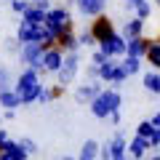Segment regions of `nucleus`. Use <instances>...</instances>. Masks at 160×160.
I'll use <instances>...</instances> for the list:
<instances>
[{
    "instance_id": "f257e3e1",
    "label": "nucleus",
    "mask_w": 160,
    "mask_h": 160,
    "mask_svg": "<svg viewBox=\"0 0 160 160\" xmlns=\"http://www.w3.org/2000/svg\"><path fill=\"white\" fill-rule=\"evenodd\" d=\"M40 88H43V83H40V72H38V69H32V67H24L22 75L16 78L13 91L19 93L22 104H35V102H38Z\"/></svg>"
},
{
    "instance_id": "f03ea898",
    "label": "nucleus",
    "mask_w": 160,
    "mask_h": 160,
    "mask_svg": "<svg viewBox=\"0 0 160 160\" xmlns=\"http://www.w3.org/2000/svg\"><path fill=\"white\" fill-rule=\"evenodd\" d=\"M88 107H91V115H93V118L107 120L112 112H118V109L123 107V96H120L118 88H104V91L99 93V96L93 99Z\"/></svg>"
},
{
    "instance_id": "7ed1b4c3",
    "label": "nucleus",
    "mask_w": 160,
    "mask_h": 160,
    "mask_svg": "<svg viewBox=\"0 0 160 160\" xmlns=\"http://www.w3.org/2000/svg\"><path fill=\"white\" fill-rule=\"evenodd\" d=\"M99 80L120 91V86L126 83V72H123V67H120V62H115V59H107V62L99 67Z\"/></svg>"
},
{
    "instance_id": "20e7f679",
    "label": "nucleus",
    "mask_w": 160,
    "mask_h": 160,
    "mask_svg": "<svg viewBox=\"0 0 160 160\" xmlns=\"http://www.w3.org/2000/svg\"><path fill=\"white\" fill-rule=\"evenodd\" d=\"M43 51H46V48L40 46V43H24V46L19 48V62L40 72V69H43Z\"/></svg>"
},
{
    "instance_id": "39448f33",
    "label": "nucleus",
    "mask_w": 160,
    "mask_h": 160,
    "mask_svg": "<svg viewBox=\"0 0 160 160\" xmlns=\"http://www.w3.org/2000/svg\"><path fill=\"white\" fill-rule=\"evenodd\" d=\"M46 27L51 29L53 35L64 32V29L72 27V19H69V11L67 8H51V11L46 13Z\"/></svg>"
},
{
    "instance_id": "423d86ee",
    "label": "nucleus",
    "mask_w": 160,
    "mask_h": 160,
    "mask_svg": "<svg viewBox=\"0 0 160 160\" xmlns=\"http://www.w3.org/2000/svg\"><path fill=\"white\" fill-rule=\"evenodd\" d=\"M78 72H80V56H78V51H75V53H67V56H64L62 69L56 72L59 86H69V83L78 78Z\"/></svg>"
},
{
    "instance_id": "0eeeda50",
    "label": "nucleus",
    "mask_w": 160,
    "mask_h": 160,
    "mask_svg": "<svg viewBox=\"0 0 160 160\" xmlns=\"http://www.w3.org/2000/svg\"><path fill=\"white\" fill-rule=\"evenodd\" d=\"M99 51H102L107 59L126 56V51H128V43H126V38H123V35H118V32H115L112 38H107V40H102V43H99Z\"/></svg>"
},
{
    "instance_id": "6e6552de",
    "label": "nucleus",
    "mask_w": 160,
    "mask_h": 160,
    "mask_svg": "<svg viewBox=\"0 0 160 160\" xmlns=\"http://www.w3.org/2000/svg\"><path fill=\"white\" fill-rule=\"evenodd\" d=\"M102 91H104L102 80H88V83L78 86V91H75V102H78V104H91Z\"/></svg>"
},
{
    "instance_id": "1a4fd4ad",
    "label": "nucleus",
    "mask_w": 160,
    "mask_h": 160,
    "mask_svg": "<svg viewBox=\"0 0 160 160\" xmlns=\"http://www.w3.org/2000/svg\"><path fill=\"white\" fill-rule=\"evenodd\" d=\"M109 152H112V160H128V139L123 131H115L112 139H109Z\"/></svg>"
},
{
    "instance_id": "9d476101",
    "label": "nucleus",
    "mask_w": 160,
    "mask_h": 160,
    "mask_svg": "<svg viewBox=\"0 0 160 160\" xmlns=\"http://www.w3.org/2000/svg\"><path fill=\"white\" fill-rule=\"evenodd\" d=\"M91 35L96 38V43H102V40L112 38V35H115L112 19H109V16H96V22L91 24Z\"/></svg>"
},
{
    "instance_id": "9b49d317",
    "label": "nucleus",
    "mask_w": 160,
    "mask_h": 160,
    "mask_svg": "<svg viewBox=\"0 0 160 160\" xmlns=\"http://www.w3.org/2000/svg\"><path fill=\"white\" fill-rule=\"evenodd\" d=\"M64 64V53L59 48H46L43 51V72H53L56 75Z\"/></svg>"
},
{
    "instance_id": "f8f14e48",
    "label": "nucleus",
    "mask_w": 160,
    "mask_h": 160,
    "mask_svg": "<svg viewBox=\"0 0 160 160\" xmlns=\"http://www.w3.org/2000/svg\"><path fill=\"white\" fill-rule=\"evenodd\" d=\"M27 158H29V155L19 147L16 139H8V142L0 147V160H27Z\"/></svg>"
},
{
    "instance_id": "ddd939ff",
    "label": "nucleus",
    "mask_w": 160,
    "mask_h": 160,
    "mask_svg": "<svg viewBox=\"0 0 160 160\" xmlns=\"http://www.w3.org/2000/svg\"><path fill=\"white\" fill-rule=\"evenodd\" d=\"M149 139H142V136H133L131 142H128V158H133V160H144L149 155Z\"/></svg>"
},
{
    "instance_id": "4468645a",
    "label": "nucleus",
    "mask_w": 160,
    "mask_h": 160,
    "mask_svg": "<svg viewBox=\"0 0 160 160\" xmlns=\"http://www.w3.org/2000/svg\"><path fill=\"white\" fill-rule=\"evenodd\" d=\"M75 6H78V11L83 16H102L107 0H75Z\"/></svg>"
},
{
    "instance_id": "2eb2a0df",
    "label": "nucleus",
    "mask_w": 160,
    "mask_h": 160,
    "mask_svg": "<svg viewBox=\"0 0 160 160\" xmlns=\"http://www.w3.org/2000/svg\"><path fill=\"white\" fill-rule=\"evenodd\" d=\"M56 48H59V51H67V53H75L80 48L78 46V35H72V27L56 35Z\"/></svg>"
},
{
    "instance_id": "dca6fc26",
    "label": "nucleus",
    "mask_w": 160,
    "mask_h": 160,
    "mask_svg": "<svg viewBox=\"0 0 160 160\" xmlns=\"http://www.w3.org/2000/svg\"><path fill=\"white\" fill-rule=\"evenodd\" d=\"M126 43H128L126 56H136V59H142L144 53H147V46H149L147 38H133V40H126Z\"/></svg>"
},
{
    "instance_id": "f3484780",
    "label": "nucleus",
    "mask_w": 160,
    "mask_h": 160,
    "mask_svg": "<svg viewBox=\"0 0 160 160\" xmlns=\"http://www.w3.org/2000/svg\"><path fill=\"white\" fill-rule=\"evenodd\" d=\"M142 29H144V22L142 19H128L126 24H123V38L126 40H133V38H142Z\"/></svg>"
},
{
    "instance_id": "a211bd4d",
    "label": "nucleus",
    "mask_w": 160,
    "mask_h": 160,
    "mask_svg": "<svg viewBox=\"0 0 160 160\" xmlns=\"http://www.w3.org/2000/svg\"><path fill=\"white\" fill-rule=\"evenodd\" d=\"M62 93H64V86H53V88L43 86V88H40V93H38V104H51L53 99H59Z\"/></svg>"
},
{
    "instance_id": "6ab92c4d",
    "label": "nucleus",
    "mask_w": 160,
    "mask_h": 160,
    "mask_svg": "<svg viewBox=\"0 0 160 160\" xmlns=\"http://www.w3.org/2000/svg\"><path fill=\"white\" fill-rule=\"evenodd\" d=\"M78 160H99V142L96 139H86V144L80 147Z\"/></svg>"
},
{
    "instance_id": "aec40b11",
    "label": "nucleus",
    "mask_w": 160,
    "mask_h": 160,
    "mask_svg": "<svg viewBox=\"0 0 160 160\" xmlns=\"http://www.w3.org/2000/svg\"><path fill=\"white\" fill-rule=\"evenodd\" d=\"M0 107H3V109H16V107H22V99H19V93L13 91V88H8V91H0Z\"/></svg>"
},
{
    "instance_id": "412c9836",
    "label": "nucleus",
    "mask_w": 160,
    "mask_h": 160,
    "mask_svg": "<svg viewBox=\"0 0 160 160\" xmlns=\"http://www.w3.org/2000/svg\"><path fill=\"white\" fill-rule=\"evenodd\" d=\"M142 86L147 88L149 93H160V72H144Z\"/></svg>"
},
{
    "instance_id": "4be33fe9",
    "label": "nucleus",
    "mask_w": 160,
    "mask_h": 160,
    "mask_svg": "<svg viewBox=\"0 0 160 160\" xmlns=\"http://www.w3.org/2000/svg\"><path fill=\"white\" fill-rule=\"evenodd\" d=\"M120 67H123V72H126V78H131V75H136L139 69H142V59H136V56H123Z\"/></svg>"
},
{
    "instance_id": "5701e85b",
    "label": "nucleus",
    "mask_w": 160,
    "mask_h": 160,
    "mask_svg": "<svg viewBox=\"0 0 160 160\" xmlns=\"http://www.w3.org/2000/svg\"><path fill=\"white\" fill-rule=\"evenodd\" d=\"M144 59H147V62L152 64L155 69H160V46L155 43V40H149V46H147V53H144Z\"/></svg>"
},
{
    "instance_id": "b1692460",
    "label": "nucleus",
    "mask_w": 160,
    "mask_h": 160,
    "mask_svg": "<svg viewBox=\"0 0 160 160\" xmlns=\"http://www.w3.org/2000/svg\"><path fill=\"white\" fill-rule=\"evenodd\" d=\"M78 46L80 48H93L96 46V38L91 35V29H83V32L78 35Z\"/></svg>"
},
{
    "instance_id": "393cba45",
    "label": "nucleus",
    "mask_w": 160,
    "mask_h": 160,
    "mask_svg": "<svg viewBox=\"0 0 160 160\" xmlns=\"http://www.w3.org/2000/svg\"><path fill=\"white\" fill-rule=\"evenodd\" d=\"M152 133H155V126L149 123V120H142V123L136 126V136H142V139H149Z\"/></svg>"
},
{
    "instance_id": "a878e982",
    "label": "nucleus",
    "mask_w": 160,
    "mask_h": 160,
    "mask_svg": "<svg viewBox=\"0 0 160 160\" xmlns=\"http://www.w3.org/2000/svg\"><path fill=\"white\" fill-rule=\"evenodd\" d=\"M16 142H19V147H22L27 155H35V152H38V144H35V139H29V136H22V139H16Z\"/></svg>"
},
{
    "instance_id": "bb28decb",
    "label": "nucleus",
    "mask_w": 160,
    "mask_h": 160,
    "mask_svg": "<svg viewBox=\"0 0 160 160\" xmlns=\"http://www.w3.org/2000/svg\"><path fill=\"white\" fill-rule=\"evenodd\" d=\"M149 13H152V6H149L147 0H142V3L136 6V19H142V22H144V19H149Z\"/></svg>"
},
{
    "instance_id": "cd10ccee",
    "label": "nucleus",
    "mask_w": 160,
    "mask_h": 160,
    "mask_svg": "<svg viewBox=\"0 0 160 160\" xmlns=\"http://www.w3.org/2000/svg\"><path fill=\"white\" fill-rule=\"evenodd\" d=\"M11 88V72L6 67H0V91H8Z\"/></svg>"
},
{
    "instance_id": "c85d7f7f",
    "label": "nucleus",
    "mask_w": 160,
    "mask_h": 160,
    "mask_svg": "<svg viewBox=\"0 0 160 160\" xmlns=\"http://www.w3.org/2000/svg\"><path fill=\"white\" fill-rule=\"evenodd\" d=\"M99 160H112V152H109V142L99 144Z\"/></svg>"
},
{
    "instance_id": "c756f323",
    "label": "nucleus",
    "mask_w": 160,
    "mask_h": 160,
    "mask_svg": "<svg viewBox=\"0 0 160 160\" xmlns=\"http://www.w3.org/2000/svg\"><path fill=\"white\" fill-rule=\"evenodd\" d=\"M11 8H13V11H16V13H22V16H24V13H27V3H24V0H11Z\"/></svg>"
},
{
    "instance_id": "7c9ffc66",
    "label": "nucleus",
    "mask_w": 160,
    "mask_h": 160,
    "mask_svg": "<svg viewBox=\"0 0 160 160\" xmlns=\"http://www.w3.org/2000/svg\"><path fill=\"white\" fill-rule=\"evenodd\" d=\"M104 62H107V56H104L102 51H96V53H93V59H91V64H96V67H102Z\"/></svg>"
},
{
    "instance_id": "2f4dec72",
    "label": "nucleus",
    "mask_w": 160,
    "mask_h": 160,
    "mask_svg": "<svg viewBox=\"0 0 160 160\" xmlns=\"http://www.w3.org/2000/svg\"><path fill=\"white\" fill-rule=\"evenodd\" d=\"M109 123H112V126H120V120H123V112H120V109H118V112H112V115H109Z\"/></svg>"
},
{
    "instance_id": "473e14b6",
    "label": "nucleus",
    "mask_w": 160,
    "mask_h": 160,
    "mask_svg": "<svg viewBox=\"0 0 160 160\" xmlns=\"http://www.w3.org/2000/svg\"><path fill=\"white\" fill-rule=\"evenodd\" d=\"M149 147H160V131L155 128V133L149 136Z\"/></svg>"
},
{
    "instance_id": "72a5a7b5",
    "label": "nucleus",
    "mask_w": 160,
    "mask_h": 160,
    "mask_svg": "<svg viewBox=\"0 0 160 160\" xmlns=\"http://www.w3.org/2000/svg\"><path fill=\"white\" fill-rule=\"evenodd\" d=\"M149 123H152V126H155V128L160 131V109H158V112L152 115V118H149Z\"/></svg>"
},
{
    "instance_id": "f704fd0d",
    "label": "nucleus",
    "mask_w": 160,
    "mask_h": 160,
    "mask_svg": "<svg viewBox=\"0 0 160 160\" xmlns=\"http://www.w3.org/2000/svg\"><path fill=\"white\" fill-rule=\"evenodd\" d=\"M139 3H142V0H126V8H128V11H136Z\"/></svg>"
},
{
    "instance_id": "c9c22d12",
    "label": "nucleus",
    "mask_w": 160,
    "mask_h": 160,
    "mask_svg": "<svg viewBox=\"0 0 160 160\" xmlns=\"http://www.w3.org/2000/svg\"><path fill=\"white\" fill-rule=\"evenodd\" d=\"M13 118H16L13 109H3V120H13Z\"/></svg>"
},
{
    "instance_id": "e433bc0d",
    "label": "nucleus",
    "mask_w": 160,
    "mask_h": 160,
    "mask_svg": "<svg viewBox=\"0 0 160 160\" xmlns=\"http://www.w3.org/2000/svg\"><path fill=\"white\" fill-rule=\"evenodd\" d=\"M144 160H160V155H152V158H144Z\"/></svg>"
},
{
    "instance_id": "4c0bfd02",
    "label": "nucleus",
    "mask_w": 160,
    "mask_h": 160,
    "mask_svg": "<svg viewBox=\"0 0 160 160\" xmlns=\"http://www.w3.org/2000/svg\"><path fill=\"white\" fill-rule=\"evenodd\" d=\"M62 160H78V158H62Z\"/></svg>"
},
{
    "instance_id": "58836bf2",
    "label": "nucleus",
    "mask_w": 160,
    "mask_h": 160,
    "mask_svg": "<svg viewBox=\"0 0 160 160\" xmlns=\"http://www.w3.org/2000/svg\"><path fill=\"white\" fill-rule=\"evenodd\" d=\"M155 43H158V46H160V38H158V40H155Z\"/></svg>"
},
{
    "instance_id": "ea45409f",
    "label": "nucleus",
    "mask_w": 160,
    "mask_h": 160,
    "mask_svg": "<svg viewBox=\"0 0 160 160\" xmlns=\"http://www.w3.org/2000/svg\"><path fill=\"white\" fill-rule=\"evenodd\" d=\"M24 3H27V0H24ZM32 3H38V0H32Z\"/></svg>"
},
{
    "instance_id": "a19ab883",
    "label": "nucleus",
    "mask_w": 160,
    "mask_h": 160,
    "mask_svg": "<svg viewBox=\"0 0 160 160\" xmlns=\"http://www.w3.org/2000/svg\"><path fill=\"white\" fill-rule=\"evenodd\" d=\"M0 120H3V112H0Z\"/></svg>"
},
{
    "instance_id": "79ce46f5",
    "label": "nucleus",
    "mask_w": 160,
    "mask_h": 160,
    "mask_svg": "<svg viewBox=\"0 0 160 160\" xmlns=\"http://www.w3.org/2000/svg\"><path fill=\"white\" fill-rule=\"evenodd\" d=\"M158 6H160V0H158Z\"/></svg>"
},
{
    "instance_id": "37998d69",
    "label": "nucleus",
    "mask_w": 160,
    "mask_h": 160,
    "mask_svg": "<svg viewBox=\"0 0 160 160\" xmlns=\"http://www.w3.org/2000/svg\"><path fill=\"white\" fill-rule=\"evenodd\" d=\"M158 155H160V152H158Z\"/></svg>"
}]
</instances>
